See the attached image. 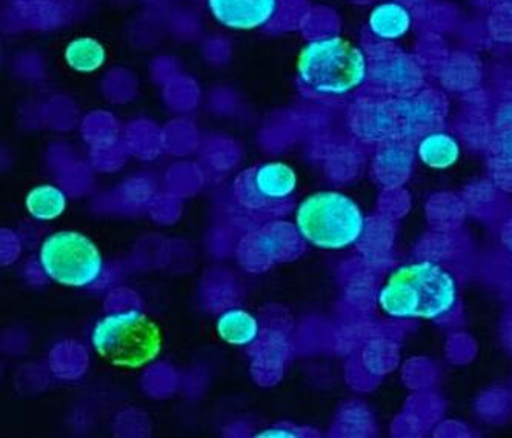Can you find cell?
Returning <instances> with one entry per match:
<instances>
[{"mask_svg":"<svg viewBox=\"0 0 512 438\" xmlns=\"http://www.w3.org/2000/svg\"><path fill=\"white\" fill-rule=\"evenodd\" d=\"M348 123L353 136L366 145L379 146L402 140L399 117L391 96L373 93L360 97L350 108Z\"/></svg>","mask_w":512,"mask_h":438,"instance_id":"cell-9","label":"cell"},{"mask_svg":"<svg viewBox=\"0 0 512 438\" xmlns=\"http://www.w3.org/2000/svg\"><path fill=\"white\" fill-rule=\"evenodd\" d=\"M203 7L223 30L253 33L273 24L282 0H203Z\"/></svg>","mask_w":512,"mask_h":438,"instance_id":"cell-11","label":"cell"},{"mask_svg":"<svg viewBox=\"0 0 512 438\" xmlns=\"http://www.w3.org/2000/svg\"><path fill=\"white\" fill-rule=\"evenodd\" d=\"M491 165L503 186L512 188V97L502 100L494 114Z\"/></svg>","mask_w":512,"mask_h":438,"instance_id":"cell-15","label":"cell"},{"mask_svg":"<svg viewBox=\"0 0 512 438\" xmlns=\"http://www.w3.org/2000/svg\"><path fill=\"white\" fill-rule=\"evenodd\" d=\"M405 142H416L422 134L443 127L448 116V102L440 91L422 88L403 96H391Z\"/></svg>","mask_w":512,"mask_h":438,"instance_id":"cell-10","label":"cell"},{"mask_svg":"<svg viewBox=\"0 0 512 438\" xmlns=\"http://www.w3.org/2000/svg\"><path fill=\"white\" fill-rule=\"evenodd\" d=\"M416 162L414 143L405 140L383 143L374 153V176L385 188H397L413 173Z\"/></svg>","mask_w":512,"mask_h":438,"instance_id":"cell-13","label":"cell"},{"mask_svg":"<svg viewBox=\"0 0 512 438\" xmlns=\"http://www.w3.org/2000/svg\"><path fill=\"white\" fill-rule=\"evenodd\" d=\"M296 225L273 222L245 237L239 245V262L250 271H263L277 263L296 259L303 251Z\"/></svg>","mask_w":512,"mask_h":438,"instance_id":"cell-8","label":"cell"},{"mask_svg":"<svg viewBox=\"0 0 512 438\" xmlns=\"http://www.w3.org/2000/svg\"><path fill=\"white\" fill-rule=\"evenodd\" d=\"M216 329L220 339L231 346H251L260 337L259 320L243 308L222 312L217 319Z\"/></svg>","mask_w":512,"mask_h":438,"instance_id":"cell-16","label":"cell"},{"mask_svg":"<svg viewBox=\"0 0 512 438\" xmlns=\"http://www.w3.org/2000/svg\"><path fill=\"white\" fill-rule=\"evenodd\" d=\"M303 432L299 428L288 425L268 426V428L257 429L253 437H302Z\"/></svg>","mask_w":512,"mask_h":438,"instance_id":"cell-19","label":"cell"},{"mask_svg":"<svg viewBox=\"0 0 512 438\" xmlns=\"http://www.w3.org/2000/svg\"><path fill=\"white\" fill-rule=\"evenodd\" d=\"M370 85L373 93L403 96L426 85L425 62L399 45H371Z\"/></svg>","mask_w":512,"mask_h":438,"instance_id":"cell-7","label":"cell"},{"mask_svg":"<svg viewBox=\"0 0 512 438\" xmlns=\"http://www.w3.org/2000/svg\"><path fill=\"white\" fill-rule=\"evenodd\" d=\"M370 47L339 33L306 40L297 54L300 87L326 100L348 99L370 85Z\"/></svg>","mask_w":512,"mask_h":438,"instance_id":"cell-2","label":"cell"},{"mask_svg":"<svg viewBox=\"0 0 512 438\" xmlns=\"http://www.w3.org/2000/svg\"><path fill=\"white\" fill-rule=\"evenodd\" d=\"M67 205V194L51 183L36 186L25 199L28 214L40 222L59 219L67 211Z\"/></svg>","mask_w":512,"mask_h":438,"instance_id":"cell-18","label":"cell"},{"mask_svg":"<svg viewBox=\"0 0 512 438\" xmlns=\"http://www.w3.org/2000/svg\"><path fill=\"white\" fill-rule=\"evenodd\" d=\"M39 265L48 279L68 288H91L105 273L100 249L77 231L50 234L40 245Z\"/></svg>","mask_w":512,"mask_h":438,"instance_id":"cell-5","label":"cell"},{"mask_svg":"<svg viewBox=\"0 0 512 438\" xmlns=\"http://www.w3.org/2000/svg\"><path fill=\"white\" fill-rule=\"evenodd\" d=\"M65 64L80 74L96 73L107 64V48L91 36H80L68 42L64 51Z\"/></svg>","mask_w":512,"mask_h":438,"instance_id":"cell-17","label":"cell"},{"mask_svg":"<svg viewBox=\"0 0 512 438\" xmlns=\"http://www.w3.org/2000/svg\"><path fill=\"white\" fill-rule=\"evenodd\" d=\"M162 331L140 309H120L97 320L91 345L97 356L117 368L139 369L150 365L162 351Z\"/></svg>","mask_w":512,"mask_h":438,"instance_id":"cell-4","label":"cell"},{"mask_svg":"<svg viewBox=\"0 0 512 438\" xmlns=\"http://www.w3.org/2000/svg\"><path fill=\"white\" fill-rule=\"evenodd\" d=\"M462 302V285L453 268L431 257L406 260L389 269L376 294V305L393 322H442Z\"/></svg>","mask_w":512,"mask_h":438,"instance_id":"cell-1","label":"cell"},{"mask_svg":"<svg viewBox=\"0 0 512 438\" xmlns=\"http://www.w3.org/2000/svg\"><path fill=\"white\" fill-rule=\"evenodd\" d=\"M414 150H416L417 162L437 171L453 168L463 156L460 137L443 127L422 134L414 142Z\"/></svg>","mask_w":512,"mask_h":438,"instance_id":"cell-14","label":"cell"},{"mask_svg":"<svg viewBox=\"0 0 512 438\" xmlns=\"http://www.w3.org/2000/svg\"><path fill=\"white\" fill-rule=\"evenodd\" d=\"M416 27V13L405 0H379L366 17L373 45H399Z\"/></svg>","mask_w":512,"mask_h":438,"instance_id":"cell-12","label":"cell"},{"mask_svg":"<svg viewBox=\"0 0 512 438\" xmlns=\"http://www.w3.org/2000/svg\"><path fill=\"white\" fill-rule=\"evenodd\" d=\"M299 177L293 166L280 160L259 163L234 182V197L251 213H276L293 199Z\"/></svg>","mask_w":512,"mask_h":438,"instance_id":"cell-6","label":"cell"},{"mask_svg":"<svg viewBox=\"0 0 512 438\" xmlns=\"http://www.w3.org/2000/svg\"><path fill=\"white\" fill-rule=\"evenodd\" d=\"M306 245L322 251H346L363 242L370 222L362 206L342 191L326 190L306 196L294 219Z\"/></svg>","mask_w":512,"mask_h":438,"instance_id":"cell-3","label":"cell"}]
</instances>
